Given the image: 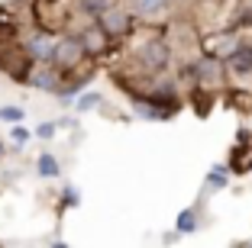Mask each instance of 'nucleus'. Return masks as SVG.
I'll return each mask as SVG.
<instances>
[{"mask_svg": "<svg viewBox=\"0 0 252 248\" xmlns=\"http://www.w3.org/2000/svg\"><path fill=\"white\" fill-rule=\"evenodd\" d=\"M88 55V49H84V39L81 36H62L59 42H55V52H52V61L49 65L59 68V71H71V68H78V61Z\"/></svg>", "mask_w": 252, "mask_h": 248, "instance_id": "obj_1", "label": "nucleus"}, {"mask_svg": "<svg viewBox=\"0 0 252 248\" xmlns=\"http://www.w3.org/2000/svg\"><path fill=\"white\" fill-rule=\"evenodd\" d=\"M168 58H171V49L165 42H158V39L156 42H146L139 49V61L149 68V71H162V68L168 65Z\"/></svg>", "mask_w": 252, "mask_h": 248, "instance_id": "obj_2", "label": "nucleus"}, {"mask_svg": "<svg viewBox=\"0 0 252 248\" xmlns=\"http://www.w3.org/2000/svg\"><path fill=\"white\" fill-rule=\"evenodd\" d=\"M81 39H84V49H88L91 55H100V52H107V49H110V42H113V36H110V32H107L97 20L81 32Z\"/></svg>", "mask_w": 252, "mask_h": 248, "instance_id": "obj_3", "label": "nucleus"}, {"mask_svg": "<svg viewBox=\"0 0 252 248\" xmlns=\"http://www.w3.org/2000/svg\"><path fill=\"white\" fill-rule=\"evenodd\" d=\"M52 52H55V39L49 36V32H36V36L26 42V55H30L32 61H52Z\"/></svg>", "mask_w": 252, "mask_h": 248, "instance_id": "obj_4", "label": "nucleus"}, {"mask_svg": "<svg viewBox=\"0 0 252 248\" xmlns=\"http://www.w3.org/2000/svg\"><path fill=\"white\" fill-rule=\"evenodd\" d=\"M26 81H30L36 90H49V94H59V87H62V84H59V81H62V71L49 65V68H39V71H32Z\"/></svg>", "mask_w": 252, "mask_h": 248, "instance_id": "obj_5", "label": "nucleus"}, {"mask_svg": "<svg viewBox=\"0 0 252 248\" xmlns=\"http://www.w3.org/2000/svg\"><path fill=\"white\" fill-rule=\"evenodd\" d=\"M97 23H100V26H104V29L110 32L113 39H117V36H123V32H129V23H133V20H129V13H123V10H113V7H110L104 16H97Z\"/></svg>", "mask_w": 252, "mask_h": 248, "instance_id": "obj_6", "label": "nucleus"}, {"mask_svg": "<svg viewBox=\"0 0 252 248\" xmlns=\"http://www.w3.org/2000/svg\"><path fill=\"white\" fill-rule=\"evenodd\" d=\"M226 65H230L236 74H249V71H252V45H249V42L236 45V49L230 52V58H226Z\"/></svg>", "mask_w": 252, "mask_h": 248, "instance_id": "obj_7", "label": "nucleus"}, {"mask_svg": "<svg viewBox=\"0 0 252 248\" xmlns=\"http://www.w3.org/2000/svg\"><path fill=\"white\" fill-rule=\"evenodd\" d=\"M36 174H39V177H59V174H62L59 158H55L52 152H42V155L36 158Z\"/></svg>", "mask_w": 252, "mask_h": 248, "instance_id": "obj_8", "label": "nucleus"}, {"mask_svg": "<svg viewBox=\"0 0 252 248\" xmlns=\"http://www.w3.org/2000/svg\"><path fill=\"white\" fill-rule=\"evenodd\" d=\"M165 7H168V0H133L136 16H158Z\"/></svg>", "mask_w": 252, "mask_h": 248, "instance_id": "obj_9", "label": "nucleus"}, {"mask_svg": "<svg viewBox=\"0 0 252 248\" xmlns=\"http://www.w3.org/2000/svg\"><path fill=\"white\" fill-rule=\"evenodd\" d=\"M100 100H104L100 94L88 90V94H81L78 100H74V110H78V113H91V110H97V107H100Z\"/></svg>", "mask_w": 252, "mask_h": 248, "instance_id": "obj_10", "label": "nucleus"}, {"mask_svg": "<svg viewBox=\"0 0 252 248\" xmlns=\"http://www.w3.org/2000/svg\"><path fill=\"white\" fill-rule=\"evenodd\" d=\"M175 229H178V232H194V229H197V213L194 210H181L178 219H175Z\"/></svg>", "mask_w": 252, "mask_h": 248, "instance_id": "obj_11", "label": "nucleus"}, {"mask_svg": "<svg viewBox=\"0 0 252 248\" xmlns=\"http://www.w3.org/2000/svg\"><path fill=\"white\" fill-rule=\"evenodd\" d=\"M194 71H197L204 81H217V78H220V65H217V61H210V58L197 61V65H194Z\"/></svg>", "mask_w": 252, "mask_h": 248, "instance_id": "obj_12", "label": "nucleus"}, {"mask_svg": "<svg viewBox=\"0 0 252 248\" xmlns=\"http://www.w3.org/2000/svg\"><path fill=\"white\" fill-rule=\"evenodd\" d=\"M81 10L97 20V16H104L107 10H110V0H81Z\"/></svg>", "mask_w": 252, "mask_h": 248, "instance_id": "obj_13", "label": "nucleus"}, {"mask_svg": "<svg viewBox=\"0 0 252 248\" xmlns=\"http://www.w3.org/2000/svg\"><path fill=\"white\" fill-rule=\"evenodd\" d=\"M0 119H3V123H20L23 110L20 107H0Z\"/></svg>", "mask_w": 252, "mask_h": 248, "instance_id": "obj_14", "label": "nucleus"}, {"mask_svg": "<svg viewBox=\"0 0 252 248\" xmlns=\"http://www.w3.org/2000/svg\"><path fill=\"white\" fill-rule=\"evenodd\" d=\"M55 132H59V123H39L36 126V136H39V139H52Z\"/></svg>", "mask_w": 252, "mask_h": 248, "instance_id": "obj_15", "label": "nucleus"}, {"mask_svg": "<svg viewBox=\"0 0 252 248\" xmlns=\"http://www.w3.org/2000/svg\"><path fill=\"white\" fill-rule=\"evenodd\" d=\"M210 187H226V171H223V168L210 171Z\"/></svg>", "mask_w": 252, "mask_h": 248, "instance_id": "obj_16", "label": "nucleus"}, {"mask_svg": "<svg viewBox=\"0 0 252 248\" xmlns=\"http://www.w3.org/2000/svg\"><path fill=\"white\" fill-rule=\"evenodd\" d=\"M78 200H81V197H78V190L65 187V193H62V206H78Z\"/></svg>", "mask_w": 252, "mask_h": 248, "instance_id": "obj_17", "label": "nucleus"}, {"mask_svg": "<svg viewBox=\"0 0 252 248\" xmlns=\"http://www.w3.org/2000/svg\"><path fill=\"white\" fill-rule=\"evenodd\" d=\"M10 136H13V142H16V145H23V142L30 139L32 132H30V129H23V126H13V129H10Z\"/></svg>", "mask_w": 252, "mask_h": 248, "instance_id": "obj_18", "label": "nucleus"}, {"mask_svg": "<svg viewBox=\"0 0 252 248\" xmlns=\"http://www.w3.org/2000/svg\"><path fill=\"white\" fill-rule=\"evenodd\" d=\"M3 155H7V145H3V142H0V158H3Z\"/></svg>", "mask_w": 252, "mask_h": 248, "instance_id": "obj_19", "label": "nucleus"}]
</instances>
